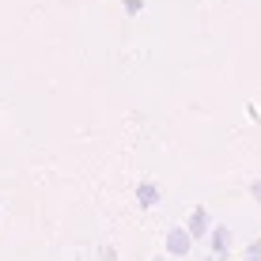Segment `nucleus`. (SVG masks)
I'll return each instance as SVG.
<instances>
[{"instance_id":"nucleus-6","label":"nucleus","mask_w":261,"mask_h":261,"mask_svg":"<svg viewBox=\"0 0 261 261\" xmlns=\"http://www.w3.org/2000/svg\"><path fill=\"white\" fill-rule=\"evenodd\" d=\"M250 197H254V201L261 204V182H254V186H250Z\"/></svg>"},{"instance_id":"nucleus-3","label":"nucleus","mask_w":261,"mask_h":261,"mask_svg":"<svg viewBox=\"0 0 261 261\" xmlns=\"http://www.w3.org/2000/svg\"><path fill=\"white\" fill-rule=\"evenodd\" d=\"M186 227H190V235L201 242V239H208V231H212V220H208V208H201V204H197V208L190 212V220H186Z\"/></svg>"},{"instance_id":"nucleus-8","label":"nucleus","mask_w":261,"mask_h":261,"mask_svg":"<svg viewBox=\"0 0 261 261\" xmlns=\"http://www.w3.org/2000/svg\"><path fill=\"white\" fill-rule=\"evenodd\" d=\"M204 261H220V257H204Z\"/></svg>"},{"instance_id":"nucleus-2","label":"nucleus","mask_w":261,"mask_h":261,"mask_svg":"<svg viewBox=\"0 0 261 261\" xmlns=\"http://www.w3.org/2000/svg\"><path fill=\"white\" fill-rule=\"evenodd\" d=\"M231 242H235V235H231V227H212L208 231V246H212V257H227L231 254Z\"/></svg>"},{"instance_id":"nucleus-7","label":"nucleus","mask_w":261,"mask_h":261,"mask_svg":"<svg viewBox=\"0 0 261 261\" xmlns=\"http://www.w3.org/2000/svg\"><path fill=\"white\" fill-rule=\"evenodd\" d=\"M102 261H118V254H114V250L106 246V250H102Z\"/></svg>"},{"instance_id":"nucleus-4","label":"nucleus","mask_w":261,"mask_h":261,"mask_svg":"<svg viewBox=\"0 0 261 261\" xmlns=\"http://www.w3.org/2000/svg\"><path fill=\"white\" fill-rule=\"evenodd\" d=\"M137 201H140V208H155L159 204V186L155 182H140L137 186Z\"/></svg>"},{"instance_id":"nucleus-9","label":"nucleus","mask_w":261,"mask_h":261,"mask_svg":"<svg viewBox=\"0 0 261 261\" xmlns=\"http://www.w3.org/2000/svg\"><path fill=\"white\" fill-rule=\"evenodd\" d=\"M155 261H159V257H155Z\"/></svg>"},{"instance_id":"nucleus-1","label":"nucleus","mask_w":261,"mask_h":261,"mask_svg":"<svg viewBox=\"0 0 261 261\" xmlns=\"http://www.w3.org/2000/svg\"><path fill=\"white\" fill-rule=\"evenodd\" d=\"M193 235H190V227H170L167 231V254L170 257H186V254H190V250H193Z\"/></svg>"},{"instance_id":"nucleus-5","label":"nucleus","mask_w":261,"mask_h":261,"mask_svg":"<svg viewBox=\"0 0 261 261\" xmlns=\"http://www.w3.org/2000/svg\"><path fill=\"white\" fill-rule=\"evenodd\" d=\"M246 261H261V239L250 242V250H246Z\"/></svg>"}]
</instances>
